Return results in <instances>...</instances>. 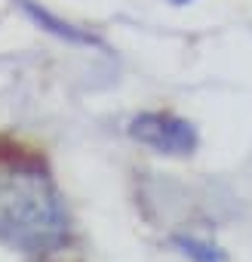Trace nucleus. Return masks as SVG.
<instances>
[{
  "label": "nucleus",
  "mask_w": 252,
  "mask_h": 262,
  "mask_svg": "<svg viewBox=\"0 0 252 262\" xmlns=\"http://www.w3.org/2000/svg\"><path fill=\"white\" fill-rule=\"evenodd\" d=\"M130 133L142 145H148L160 155H191L197 145L194 126L182 117H172V114H142L133 120Z\"/></svg>",
  "instance_id": "nucleus-2"
},
{
  "label": "nucleus",
  "mask_w": 252,
  "mask_h": 262,
  "mask_svg": "<svg viewBox=\"0 0 252 262\" xmlns=\"http://www.w3.org/2000/svg\"><path fill=\"white\" fill-rule=\"evenodd\" d=\"M68 228L53 185L40 173L0 176V237L22 250H46Z\"/></svg>",
  "instance_id": "nucleus-1"
},
{
  "label": "nucleus",
  "mask_w": 252,
  "mask_h": 262,
  "mask_svg": "<svg viewBox=\"0 0 252 262\" xmlns=\"http://www.w3.org/2000/svg\"><path fill=\"white\" fill-rule=\"evenodd\" d=\"M169 4H191V0H169Z\"/></svg>",
  "instance_id": "nucleus-4"
},
{
  "label": "nucleus",
  "mask_w": 252,
  "mask_h": 262,
  "mask_svg": "<svg viewBox=\"0 0 252 262\" xmlns=\"http://www.w3.org/2000/svg\"><path fill=\"white\" fill-rule=\"evenodd\" d=\"M182 247H185V253H191L194 259H200V262H218V256L215 253H203L206 250V244H197V241H179Z\"/></svg>",
  "instance_id": "nucleus-3"
}]
</instances>
